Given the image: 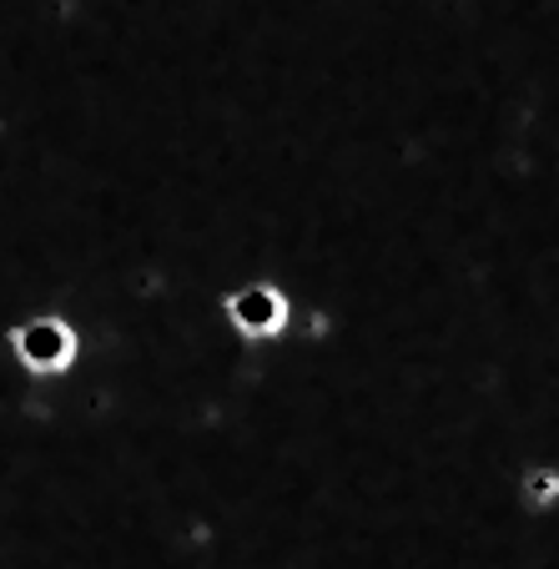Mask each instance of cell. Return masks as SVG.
<instances>
[{"mask_svg": "<svg viewBox=\"0 0 559 569\" xmlns=\"http://www.w3.org/2000/svg\"><path fill=\"white\" fill-rule=\"evenodd\" d=\"M227 322L237 328V338L262 343V338H278L288 328V298H282L272 282H252V288H237L222 298Z\"/></svg>", "mask_w": 559, "mask_h": 569, "instance_id": "7a4b0ae2", "label": "cell"}, {"mask_svg": "<svg viewBox=\"0 0 559 569\" xmlns=\"http://www.w3.org/2000/svg\"><path fill=\"white\" fill-rule=\"evenodd\" d=\"M525 495L535 499V505H555V499H559V479H555V473H545V469L529 473V479H525Z\"/></svg>", "mask_w": 559, "mask_h": 569, "instance_id": "3957f363", "label": "cell"}, {"mask_svg": "<svg viewBox=\"0 0 559 569\" xmlns=\"http://www.w3.org/2000/svg\"><path fill=\"white\" fill-rule=\"evenodd\" d=\"M6 348L21 363V373H31L36 383L66 378L81 358V328L66 312H31V318L6 328Z\"/></svg>", "mask_w": 559, "mask_h": 569, "instance_id": "6da1fadb", "label": "cell"}]
</instances>
